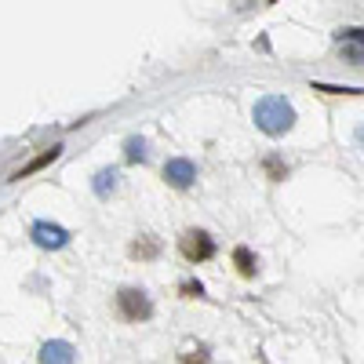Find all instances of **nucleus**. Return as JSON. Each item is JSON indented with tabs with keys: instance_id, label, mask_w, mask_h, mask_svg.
<instances>
[{
	"instance_id": "1",
	"label": "nucleus",
	"mask_w": 364,
	"mask_h": 364,
	"mask_svg": "<svg viewBox=\"0 0 364 364\" xmlns=\"http://www.w3.org/2000/svg\"><path fill=\"white\" fill-rule=\"evenodd\" d=\"M255 124H259L262 135L277 139V135L291 132V124H295V109H291V102L281 99V95H266V99L255 102Z\"/></svg>"
},
{
	"instance_id": "2",
	"label": "nucleus",
	"mask_w": 364,
	"mask_h": 364,
	"mask_svg": "<svg viewBox=\"0 0 364 364\" xmlns=\"http://www.w3.org/2000/svg\"><path fill=\"white\" fill-rule=\"evenodd\" d=\"M117 314L124 317V321H149L154 317V302H149V295L146 291H139V288H120L117 291Z\"/></svg>"
},
{
	"instance_id": "3",
	"label": "nucleus",
	"mask_w": 364,
	"mask_h": 364,
	"mask_svg": "<svg viewBox=\"0 0 364 364\" xmlns=\"http://www.w3.org/2000/svg\"><path fill=\"white\" fill-rule=\"evenodd\" d=\"M178 252L186 262H208L211 255H215V240H211L204 230H186L178 237Z\"/></svg>"
},
{
	"instance_id": "4",
	"label": "nucleus",
	"mask_w": 364,
	"mask_h": 364,
	"mask_svg": "<svg viewBox=\"0 0 364 364\" xmlns=\"http://www.w3.org/2000/svg\"><path fill=\"white\" fill-rule=\"evenodd\" d=\"M29 240H33L37 248L44 252H58L70 245V230L58 226V223H33V230H29Z\"/></svg>"
},
{
	"instance_id": "5",
	"label": "nucleus",
	"mask_w": 364,
	"mask_h": 364,
	"mask_svg": "<svg viewBox=\"0 0 364 364\" xmlns=\"http://www.w3.org/2000/svg\"><path fill=\"white\" fill-rule=\"evenodd\" d=\"M164 182H168V186H175V190H190L193 182H197V164L186 161V157H171L164 164Z\"/></svg>"
},
{
	"instance_id": "6",
	"label": "nucleus",
	"mask_w": 364,
	"mask_h": 364,
	"mask_svg": "<svg viewBox=\"0 0 364 364\" xmlns=\"http://www.w3.org/2000/svg\"><path fill=\"white\" fill-rule=\"evenodd\" d=\"M339 51L353 63H364V29H343L339 33Z\"/></svg>"
},
{
	"instance_id": "7",
	"label": "nucleus",
	"mask_w": 364,
	"mask_h": 364,
	"mask_svg": "<svg viewBox=\"0 0 364 364\" xmlns=\"http://www.w3.org/2000/svg\"><path fill=\"white\" fill-rule=\"evenodd\" d=\"M58 154H63V146H51V149H44V154H41V157H33V161H29L22 171H15V175H11V182H22V178H29V175L44 171L48 164H55V161H58Z\"/></svg>"
},
{
	"instance_id": "8",
	"label": "nucleus",
	"mask_w": 364,
	"mask_h": 364,
	"mask_svg": "<svg viewBox=\"0 0 364 364\" xmlns=\"http://www.w3.org/2000/svg\"><path fill=\"white\" fill-rule=\"evenodd\" d=\"M41 360L44 364H70V360H77V350L70 346V343H48L44 350H41Z\"/></svg>"
},
{
	"instance_id": "9",
	"label": "nucleus",
	"mask_w": 364,
	"mask_h": 364,
	"mask_svg": "<svg viewBox=\"0 0 364 364\" xmlns=\"http://www.w3.org/2000/svg\"><path fill=\"white\" fill-rule=\"evenodd\" d=\"M91 190H95V197H109V193L117 190V168L95 171V178H91Z\"/></svg>"
},
{
	"instance_id": "10",
	"label": "nucleus",
	"mask_w": 364,
	"mask_h": 364,
	"mask_svg": "<svg viewBox=\"0 0 364 364\" xmlns=\"http://www.w3.org/2000/svg\"><path fill=\"white\" fill-rule=\"evenodd\" d=\"M233 266H237V273L240 277H255V255H252V248H233Z\"/></svg>"
},
{
	"instance_id": "11",
	"label": "nucleus",
	"mask_w": 364,
	"mask_h": 364,
	"mask_svg": "<svg viewBox=\"0 0 364 364\" xmlns=\"http://www.w3.org/2000/svg\"><path fill=\"white\" fill-rule=\"evenodd\" d=\"M157 252H161V245H157L154 237H139L135 245L128 248V255H132V259H154Z\"/></svg>"
},
{
	"instance_id": "12",
	"label": "nucleus",
	"mask_w": 364,
	"mask_h": 364,
	"mask_svg": "<svg viewBox=\"0 0 364 364\" xmlns=\"http://www.w3.org/2000/svg\"><path fill=\"white\" fill-rule=\"evenodd\" d=\"M124 161H128V164H142V161H146V139L132 135V139L124 142Z\"/></svg>"
},
{
	"instance_id": "13",
	"label": "nucleus",
	"mask_w": 364,
	"mask_h": 364,
	"mask_svg": "<svg viewBox=\"0 0 364 364\" xmlns=\"http://www.w3.org/2000/svg\"><path fill=\"white\" fill-rule=\"evenodd\" d=\"M200 291H204L200 284H182V295H200Z\"/></svg>"
}]
</instances>
